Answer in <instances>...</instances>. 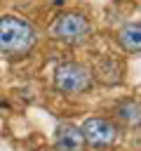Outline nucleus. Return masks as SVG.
Instances as JSON below:
<instances>
[{"instance_id":"obj_4","label":"nucleus","mask_w":141,"mask_h":151,"mask_svg":"<svg viewBox=\"0 0 141 151\" xmlns=\"http://www.w3.org/2000/svg\"><path fill=\"white\" fill-rule=\"evenodd\" d=\"M85 146H94V149H108L110 144H115L120 127L115 120L103 118V116H92L80 125Z\"/></svg>"},{"instance_id":"obj_3","label":"nucleus","mask_w":141,"mask_h":151,"mask_svg":"<svg viewBox=\"0 0 141 151\" xmlns=\"http://www.w3.org/2000/svg\"><path fill=\"white\" fill-rule=\"evenodd\" d=\"M49 35L66 45H80L92 35V21L87 14H82L78 9H66L54 17V21L49 26Z\"/></svg>"},{"instance_id":"obj_1","label":"nucleus","mask_w":141,"mask_h":151,"mask_svg":"<svg viewBox=\"0 0 141 151\" xmlns=\"http://www.w3.org/2000/svg\"><path fill=\"white\" fill-rule=\"evenodd\" d=\"M35 42H38V31L28 19L19 14L0 17V54L21 59L33 52Z\"/></svg>"},{"instance_id":"obj_6","label":"nucleus","mask_w":141,"mask_h":151,"mask_svg":"<svg viewBox=\"0 0 141 151\" xmlns=\"http://www.w3.org/2000/svg\"><path fill=\"white\" fill-rule=\"evenodd\" d=\"M115 120H118V127L139 130L141 127V101L139 99H122L115 106Z\"/></svg>"},{"instance_id":"obj_2","label":"nucleus","mask_w":141,"mask_h":151,"mask_svg":"<svg viewBox=\"0 0 141 151\" xmlns=\"http://www.w3.org/2000/svg\"><path fill=\"white\" fill-rule=\"evenodd\" d=\"M54 90L61 94H82L94 85V71L78 61H61L52 71Z\"/></svg>"},{"instance_id":"obj_5","label":"nucleus","mask_w":141,"mask_h":151,"mask_svg":"<svg viewBox=\"0 0 141 151\" xmlns=\"http://www.w3.org/2000/svg\"><path fill=\"white\" fill-rule=\"evenodd\" d=\"M54 151H85V139L78 125L59 123L54 130Z\"/></svg>"},{"instance_id":"obj_7","label":"nucleus","mask_w":141,"mask_h":151,"mask_svg":"<svg viewBox=\"0 0 141 151\" xmlns=\"http://www.w3.org/2000/svg\"><path fill=\"white\" fill-rule=\"evenodd\" d=\"M118 38V45L129 52V54H139L141 52V24L136 21H129V24H122L115 33Z\"/></svg>"}]
</instances>
